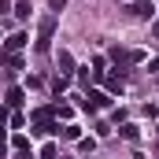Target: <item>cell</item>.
I'll list each match as a JSON object with an SVG mask.
<instances>
[{
	"label": "cell",
	"mask_w": 159,
	"mask_h": 159,
	"mask_svg": "<svg viewBox=\"0 0 159 159\" xmlns=\"http://www.w3.org/2000/svg\"><path fill=\"white\" fill-rule=\"evenodd\" d=\"M56 22H59L56 15H44V19L37 22V41H34V48H37V52H48V48H52V37H56Z\"/></svg>",
	"instance_id": "obj_1"
},
{
	"label": "cell",
	"mask_w": 159,
	"mask_h": 159,
	"mask_svg": "<svg viewBox=\"0 0 159 159\" xmlns=\"http://www.w3.org/2000/svg\"><path fill=\"white\" fill-rule=\"evenodd\" d=\"M107 104H111V96H107V93H100V89H89V93H85V100H81V107H85V111H104Z\"/></svg>",
	"instance_id": "obj_2"
},
{
	"label": "cell",
	"mask_w": 159,
	"mask_h": 159,
	"mask_svg": "<svg viewBox=\"0 0 159 159\" xmlns=\"http://www.w3.org/2000/svg\"><path fill=\"white\" fill-rule=\"evenodd\" d=\"M26 44H30L26 34H11V37L4 41V56H15V52H19V48H26Z\"/></svg>",
	"instance_id": "obj_3"
},
{
	"label": "cell",
	"mask_w": 159,
	"mask_h": 159,
	"mask_svg": "<svg viewBox=\"0 0 159 159\" xmlns=\"http://www.w3.org/2000/svg\"><path fill=\"white\" fill-rule=\"evenodd\" d=\"M126 11H129L133 19H152V15H156V7H152V0H141V4H129Z\"/></svg>",
	"instance_id": "obj_4"
},
{
	"label": "cell",
	"mask_w": 159,
	"mask_h": 159,
	"mask_svg": "<svg viewBox=\"0 0 159 159\" xmlns=\"http://www.w3.org/2000/svg\"><path fill=\"white\" fill-rule=\"evenodd\" d=\"M56 63H59V74H63V78L78 70V67H74V56H70V52H59V56H56Z\"/></svg>",
	"instance_id": "obj_5"
},
{
	"label": "cell",
	"mask_w": 159,
	"mask_h": 159,
	"mask_svg": "<svg viewBox=\"0 0 159 159\" xmlns=\"http://www.w3.org/2000/svg\"><path fill=\"white\" fill-rule=\"evenodd\" d=\"M22 100H26V93H22L19 85H15V89H7V96H4V104H7V107H22Z\"/></svg>",
	"instance_id": "obj_6"
},
{
	"label": "cell",
	"mask_w": 159,
	"mask_h": 159,
	"mask_svg": "<svg viewBox=\"0 0 159 159\" xmlns=\"http://www.w3.org/2000/svg\"><path fill=\"white\" fill-rule=\"evenodd\" d=\"M59 137H63V141H81V129L74 126V122H67V126L59 129Z\"/></svg>",
	"instance_id": "obj_7"
},
{
	"label": "cell",
	"mask_w": 159,
	"mask_h": 159,
	"mask_svg": "<svg viewBox=\"0 0 159 159\" xmlns=\"http://www.w3.org/2000/svg\"><path fill=\"white\" fill-rule=\"evenodd\" d=\"M52 115H56V119H70L74 107H70V104H52Z\"/></svg>",
	"instance_id": "obj_8"
},
{
	"label": "cell",
	"mask_w": 159,
	"mask_h": 159,
	"mask_svg": "<svg viewBox=\"0 0 159 159\" xmlns=\"http://www.w3.org/2000/svg\"><path fill=\"white\" fill-rule=\"evenodd\" d=\"M119 133L126 137V141H137V126H129V122H122V126H119Z\"/></svg>",
	"instance_id": "obj_9"
},
{
	"label": "cell",
	"mask_w": 159,
	"mask_h": 159,
	"mask_svg": "<svg viewBox=\"0 0 159 159\" xmlns=\"http://www.w3.org/2000/svg\"><path fill=\"white\" fill-rule=\"evenodd\" d=\"M41 159H59V148H56V144H44V148H41Z\"/></svg>",
	"instance_id": "obj_10"
},
{
	"label": "cell",
	"mask_w": 159,
	"mask_h": 159,
	"mask_svg": "<svg viewBox=\"0 0 159 159\" xmlns=\"http://www.w3.org/2000/svg\"><path fill=\"white\" fill-rule=\"evenodd\" d=\"M107 89H111V93H122V89H126V81L115 74V78H107Z\"/></svg>",
	"instance_id": "obj_11"
},
{
	"label": "cell",
	"mask_w": 159,
	"mask_h": 159,
	"mask_svg": "<svg viewBox=\"0 0 159 159\" xmlns=\"http://www.w3.org/2000/svg\"><path fill=\"white\" fill-rule=\"evenodd\" d=\"M15 15H19V19H30V4L19 0V4H15Z\"/></svg>",
	"instance_id": "obj_12"
},
{
	"label": "cell",
	"mask_w": 159,
	"mask_h": 159,
	"mask_svg": "<svg viewBox=\"0 0 159 159\" xmlns=\"http://www.w3.org/2000/svg\"><path fill=\"white\" fill-rule=\"evenodd\" d=\"M4 67H11V70H22V59H19V56H4Z\"/></svg>",
	"instance_id": "obj_13"
},
{
	"label": "cell",
	"mask_w": 159,
	"mask_h": 159,
	"mask_svg": "<svg viewBox=\"0 0 159 159\" xmlns=\"http://www.w3.org/2000/svg\"><path fill=\"white\" fill-rule=\"evenodd\" d=\"M48 7H52V11H63V7H67V0H48Z\"/></svg>",
	"instance_id": "obj_14"
},
{
	"label": "cell",
	"mask_w": 159,
	"mask_h": 159,
	"mask_svg": "<svg viewBox=\"0 0 159 159\" xmlns=\"http://www.w3.org/2000/svg\"><path fill=\"white\" fill-rule=\"evenodd\" d=\"M7 122V104H0V126Z\"/></svg>",
	"instance_id": "obj_15"
},
{
	"label": "cell",
	"mask_w": 159,
	"mask_h": 159,
	"mask_svg": "<svg viewBox=\"0 0 159 159\" xmlns=\"http://www.w3.org/2000/svg\"><path fill=\"white\" fill-rule=\"evenodd\" d=\"M15 159H34V152H30V148H26V152H19V156Z\"/></svg>",
	"instance_id": "obj_16"
},
{
	"label": "cell",
	"mask_w": 159,
	"mask_h": 159,
	"mask_svg": "<svg viewBox=\"0 0 159 159\" xmlns=\"http://www.w3.org/2000/svg\"><path fill=\"white\" fill-rule=\"evenodd\" d=\"M7 7H11V0H0V11H7Z\"/></svg>",
	"instance_id": "obj_17"
},
{
	"label": "cell",
	"mask_w": 159,
	"mask_h": 159,
	"mask_svg": "<svg viewBox=\"0 0 159 159\" xmlns=\"http://www.w3.org/2000/svg\"><path fill=\"white\" fill-rule=\"evenodd\" d=\"M4 156H7V144H0V159H4Z\"/></svg>",
	"instance_id": "obj_18"
},
{
	"label": "cell",
	"mask_w": 159,
	"mask_h": 159,
	"mask_svg": "<svg viewBox=\"0 0 159 159\" xmlns=\"http://www.w3.org/2000/svg\"><path fill=\"white\" fill-rule=\"evenodd\" d=\"M59 159H70V156H59Z\"/></svg>",
	"instance_id": "obj_19"
},
{
	"label": "cell",
	"mask_w": 159,
	"mask_h": 159,
	"mask_svg": "<svg viewBox=\"0 0 159 159\" xmlns=\"http://www.w3.org/2000/svg\"><path fill=\"white\" fill-rule=\"evenodd\" d=\"M156 133H159V126H156Z\"/></svg>",
	"instance_id": "obj_20"
}]
</instances>
